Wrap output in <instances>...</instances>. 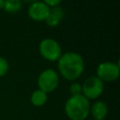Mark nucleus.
<instances>
[{
  "instance_id": "10",
  "label": "nucleus",
  "mask_w": 120,
  "mask_h": 120,
  "mask_svg": "<svg viewBox=\"0 0 120 120\" xmlns=\"http://www.w3.org/2000/svg\"><path fill=\"white\" fill-rule=\"evenodd\" d=\"M22 0H4L3 9L8 13H16L22 8Z\"/></svg>"
},
{
  "instance_id": "17",
  "label": "nucleus",
  "mask_w": 120,
  "mask_h": 120,
  "mask_svg": "<svg viewBox=\"0 0 120 120\" xmlns=\"http://www.w3.org/2000/svg\"><path fill=\"white\" fill-rule=\"evenodd\" d=\"M22 1H23V2H27V3H33V2H36V1H38V0H22Z\"/></svg>"
},
{
  "instance_id": "16",
  "label": "nucleus",
  "mask_w": 120,
  "mask_h": 120,
  "mask_svg": "<svg viewBox=\"0 0 120 120\" xmlns=\"http://www.w3.org/2000/svg\"><path fill=\"white\" fill-rule=\"evenodd\" d=\"M4 8V0H0V9H3Z\"/></svg>"
},
{
  "instance_id": "3",
  "label": "nucleus",
  "mask_w": 120,
  "mask_h": 120,
  "mask_svg": "<svg viewBox=\"0 0 120 120\" xmlns=\"http://www.w3.org/2000/svg\"><path fill=\"white\" fill-rule=\"evenodd\" d=\"M38 52L45 60L55 62L62 54V48L55 39L52 38H45L38 45Z\"/></svg>"
},
{
  "instance_id": "13",
  "label": "nucleus",
  "mask_w": 120,
  "mask_h": 120,
  "mask_svg": "<svg viewBox=\"0 0 120 120\" xmlns=\"http://www.w3.org/2000/svg\"><path fill=\"white\" fill-rule=\"evenodd\" d=\"M8 69H9V65L8 60L5 57L0 56V78L4 77L8 72Z\"/></svg>"
},
{
  "instance_id": "12",
  "label": "nucleus",
  "mask_w": 120,
  "mask_h": 120,
  "mask_svg": "<svg viewBox=\"0 0 120 120\" xmlns=\"http://www.w3.org/2000/svg\"><path fill=\"white\" fill-rule=\"evenodd\" d=\"M60 22H61V20H60L59 18H57L56 16H54L53 14H52L51 11H50L49 16H48V17L46 18V20H45L46 24H47L48 26H50V27H56V26L60 23Z\"/></svg>"
},
{
  "instance_id": "2",
  "label": "nucleus",
  "mask_w": 120,
  "mask_h": 120,
  "mask_svg": "<svg viewBox=\"0 0 120 120\" xmlns=\"http://www.w3.org/2000/svg\"><path fill=\"white\" fill-rule=\"evenodd\" d=\"M64 111L70 120H85L90 114V101L82 95L70 96L65 102Z\"/></svg>"
},
{
  "instance_id": "6",
  "label": "nucleus",
  "mask_w": 120,
  "mask_h": 120,
  "mask_svg": "<svg viewBox=\"0 0 120 120\" xmlns=\"http://www.w3.org/2000/svg\"><path fill=\"white\" fill-rule=\"evenodd\" d=\"M119 75H120V67L118 63L106 61L100 63L97 67L96 76L103 82H114L119 78Z\"/></svg>"
},
{
  "instance_id": "9",
  "label": "nucleus",
  "mask_w": 120,
  "mask_h": 120,
  "mask_svg": "<svg viewBox=\"0 0 120 120\" xmlns=\"http://www.w3.org/2000/svg\"><path fill=\"white\" fill-rule=\"evenodd\" d=\"M47 100H48V94L38 88L33 91L30 97V102L35 107H41L45 105Z\"/></svg>"
},
{
  "instance_id": "11",
  "label": "nucleus",
  "mask_w": 120,
  "mask_h": 120,
  "mask_svg": "<svg viewBox=\"0 0 120 120\" xmlns=\"http://www.w3.org/2000/svg\"><path fill=\"white\" fill-rule=\"evenodd\" d=\"M68 91L70 93V96H78L82 95V84L77 82H72L69 85Z\"/></svg>"
},
{
  "instance_id": "1",
  "label": "nucleus",
  "mask_w": 120,
  "mask_h": 120,
  "mask_svg": "<svg viewBox=\"0 0 120 120\" xmlns=\"http://www.w3.org/2000/svg\"><path fill=\"white\" fill-rule=\"evenodd\" d=\"M56 62L59 74L67 81L75 82L84 71V60L78 52H64Z\"/></svg>"
},
{
  "instance_id": "8",
  "label": "nucleus",
  "mask_w": 120,
  "mask_h": 120,
  "mask_svg": "<svg viewBox=\"0 0 120 120\" xmlns=\"http://www.w3.org/2000/svg\"><path fill=\"white\" fill-rule=\"evenodd\" d=\"M90 114L94 120H104L108 114V106L102 100H96L90 104Z\"/></svg>"
},
{
  "instance_id": "15",
  "label": "nucleus",
  "mask_w": 120,
  "mask_h": 120,
  "mask_svg": "<svg viewBox=\"0 0 120 120\" xmlns=\"http://www.w3.org/2000/svg\"><path fill=\"white\" fill-rule=\"evenodd\" d=\"M41 1L44 2L46 5H48L50 8H52V7L59 6L63 0H41Z\"/></svg>"
},
{
  "instance_id": "5",
  "label": "nucleus",
  "mask_w": 120,
  "mask_h": 120,
  "mask_svg": "<svg viewBox=\"0 0 120 120\" xmlns=\"http://www.w3.org/2000/svg\"><path fill=\"white\" fill-rule=\"evenodd\" d=\"M104 91V82L96 75L85 79L82 84V95L89 101L98 98Z\"/></svg>"
},
{
  "instance_id": "4",
  "label": "nucleus",
  "mask_w": 120,
  "mask_h": 120,
  "mask_svg": "<svg viewBox=\"0 0 120 120\" xmlns=\"http://www.w3.org/2000/svg\"><path fill=\"white\" fill-rule=\"evenodd\" d=\"M37 82L38 89L47 94L52 93L59 85V74L52 68H46L39 73Z\"/></svg>"
},
{
  "instance_id": "14",
  "label": "nucleus",
  "mask_w": 120,
  "mask_h": 120,
  "mask_svg": "<svg viewBox=\"0 0 120 120\" xmlns=\"http://www.w3.org/2000/svg\"><path fill=\"white\" fill-rule=\"evenodd\" d=\"M51 13L53 14L54 16H56L57 18H59L61 21L63 20L64 18V15H65V12L63 10V8L59 6H56V7H52L51 8Z\"/></svg>"
},
{
  "instance_id": "7",
  "label": "nucleus",
  "mask_w": 120,
  "mask_h": 120,
  "mask_svg": "<svg viewBox=\"0 0 120 120\" xmlns=\"http://www.w3.org/2000/svg\"><path fill=\"white\" fill-rule=\"evenodd\" d=\"M51 8L41 0L33 2L30 4L27 9L29 18L35 22H44L49 16Z\"/></svg>"
}]
</instances>
